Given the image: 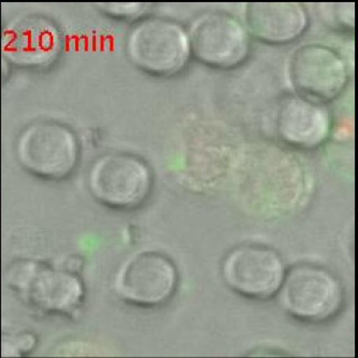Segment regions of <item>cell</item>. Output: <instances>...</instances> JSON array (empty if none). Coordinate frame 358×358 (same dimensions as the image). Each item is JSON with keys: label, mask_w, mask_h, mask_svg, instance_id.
<instances>
[{"label": "cell", "mask_w": 358, "mask_h": 358, "mask_svg": "<svg viewBox=\"0 0 358 358\" xmlns=\"http://www.w3.org/2000/svg\"><path fill=\"white\" fill-rule=\"evenodd\" d=\"M8 287L25 307L45 317H78L87 289L79 272L33 257H19L6 270Z\"/></svg>", "instance_id": "obj_1"}, {"label": "cell", "mask_w": 358, "mask_h": 358, "mask_svg": "<svg viewBox=\"0 0 358 358\" xmlns=\"http://www.w3.org/2000/svg\"><path fill=\"white\" fill-rule=\"evenodd\" d=\"M14 154L22 169L37 179H69L81 162L79 136L71 126L55 120H38L20 131Z\"/></svg>", "instance_id": "obj_2"}, {"label": "cell", "mask_w": 358, "mask_h": 358, "mask_svg": "<svg viewBox=\"0 0 358 358\" xmlns=\"http://www.w3.org/2000/svg\"><path fill=\"white\" fill-rule=\"evenodd\" d=\"M126 57L155 78L175 77L192 59L189 29L170 17L147 15L135 22L124 40Z\"/></svg>", "instance_id": "obj_3"}, {"label": "cell", "mask_w": 358, "mask_h": 358, "mask_svg": "<svg viewBox=\"0 0 358 358\" xmlns=\"http://www.w3.org/2000/svg\"><path fill=\"white\" fill-rule=\"evenodd\" d=\"M277 296L289 317L310 325L333 321L345 303V285L335 272L310 263L287 268Z\"/></svg>", "instance_id": "obj_4"}, {"label": "cell", "mask_w": 358, "mask_h": 358, "mask_svg": "<svg viewBox=\"0 0 358 358\" xmlns=\"http://www.w3.org/2000/svg\"><path fill=\"white\" fill-rule=\"evenodd\" d=\"M153 168L141 156L128 152H108L92 162L87 185L95 201L115 211H134L153 193Z\"/></svg>", "instance_id": "obj_5"}, {"label": "cell", "mask_w": 358, "mask_h": 358, "mask_svg": "<svg viewBox=\"0 0 358 358\" xmlns=\"http://www.w3.org/2000/svg\"><path fill=\"white\" fill-rule=\"evenodd\" d=\"M179 268L159 251H141L129 256L114 272L111 287L122 303L139 309L165 307L179 291Z\"/></svg>", "instance_id": "obj_6"}, {"label": "cell", "mask_w": 358, "mask_h": 358, "mask_svg": "<svg viewBox=\"0 0 358 358\" xmlns=\"http://www.w3.org/2000/svg\"><path fill=\"white\" fill-rule=\"evenodd\" d=\"M192 57L206 67L221 71L243 65L252 51L247 26L233 14L208 11L192 22L189 29Z\"/></svg>", "instance_id": "obj_7"}, {"label": "cell", "mask_w": 358, "mask_h": 358, "mask_svg": "<svg viewBox=\"0 0 358 358\" xmlns=\"http://www.w3.org/2000/svg\"><path fill=\"white\" fill-rule=\"evenodd\" d=\"M286 269L277 250L259 243H243L225 254L221 277L228 289L237 295L267 301L277 297Z\"/></svg>", "instance_id": "obj_8"}, {"label": "cell", "mask_w": 358, "mask_h": 358, "mask_svg": "<svg viewBox=\"0 0 358 358\" xmlns=\"http://www.w3.org/2000/svg\"><path fill=\"white\" fill-rule=\"evenodd\" d=\"M63 49L61 28L45 15L17 17L1 29V54L20 69L41 71L50 68L61 57Z\"/></svg>", "instance_id": "obj_9"}, {"label": "cell", "mask_w": 358, "mask_h": 358, "mask_svg": "<svg viewBox=\"0 0 358 358\" xmlns=\"http://www.w3.org/2000/svg\"><path fill=\"white\" fill-rule=\"evenodd\" d=\"M289 78L297 95L326 105L343 94L350 73L337 50L321 43H308L300 45L292 55Z\"/></svg>", "instance_id": "obj_10"}, {"label": "cell", "mask_w": 358, "mask_h": 358, "mask_svg": "<svg viewBox=\"0 0 358 358\" xmlns=\"http://www.w3.org/2000/svg\"><path fill=\"white\" fill-rule=\"evenodd\" d=\"M333 131V117L323 103L293 94L282 98L275 113V133L284 145L301 151L323 147Z\"/></svg>", "instance_id": "obj_11"}, {"label": "cell", "mask_w": 358, "mask_h": 358, "mask_svg": "<svg viewBox=\"0 0 358 358\" xmlns=\"http://www.w3.org/2000/svg\"><path fill=\"white\" fill-rule=\"evenodd\" d=\"M245 23L252 37L270 45H287L310 27V14L301 3H250Z\"/></svg>", "instance_id": "obj_12"}, {"label": "cell", "mask_w": 358, "mask_h": 358, "mask_svg": "<svg viewBox=\"0 0 358 358\" xmlns=\"http://www.w3.org/2000/svg\"><path fill=\"white\" fill-rule=\"evenodd\" d=\"M317 15L324 25L339 31H354L355 3H317Z\"/></svg>", "instance_id": "obj_13"}, {"label": "cell", "mask_w": 358, "mask_h": 358, "mask_svg": "<svg viewBox=\"0 0 358 358\" xmlns=\"http://www.w3.org/2000/svg\"><path fill=\"white\" fill-rule=\"evenodd\" d=\"M95 6L98 11L109 19L135 23L149 15L153 5L145 3H100Z\"/></svg>", "instance_id": "obj_14"}, {"label": "cell", "mask_w": 358, "mask_h": 358, "mask_svg": "<svg viewBox=\"0 0 358 358\" xmlns=\"http://www.w3.org/2000/svg\"><path fill=\"white\" fill-rule=\"evenodd\" d=\"M37 336L29 331L14 334L3 338L1 352L5 357H22L33 353L37 347Z\"/></svg>", "instance_id": "obj_15"}]
</instances>
